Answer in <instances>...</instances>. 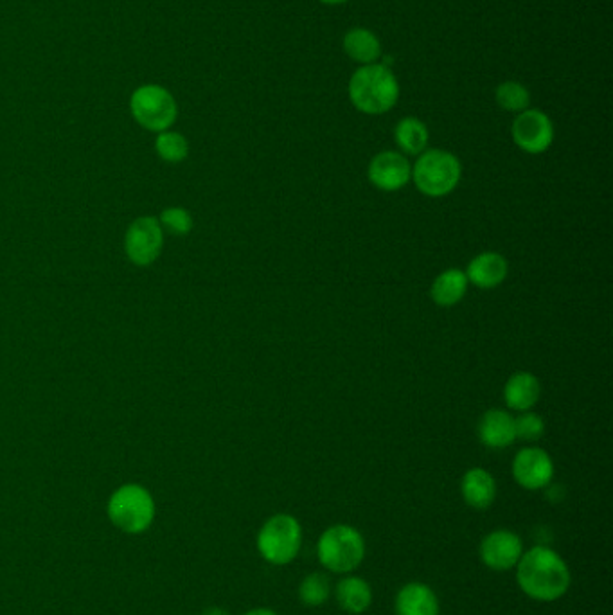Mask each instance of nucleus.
<instances>
[{
  "mask_svg": "<svg viewBox=\"0 0 613 615\" xmlns=\"http://www.w3.org/2000/svg\"><path fill=\"white\" fill-rule=\"evenodd\" d=\"M516 581L527 598L552 603L569 592L572 576L560 554L547 545H534L516 563Z\"/></svg>",
  "mask_w": 613,
  "mask_h": 615,
  "instance_id": "1",
  "label": "nucleus"
},
{
  "mask_svg": "<svg viewBox=\"0 0 613 615\" xmlns=\"http://www.w3.org/2000/svg\"><path fill=\"white\" fill-rule=\"evenodd\" d=\"M347 94L358 112L382 116L396 107L400 99V83L387 65L371 63L353 72Z\"/></svg>",
  "mask_w": 613,
  "mask_h": 615,
  "instance_id": "2",
  "label": "nucleus"
},
{
  "mask_svg": "<svg viewBox=\"0 0 613 615\" xmlns=\"http://www.w3.org/2000/svg\"><path fill=\"white\" fill-rule=\"evenodd\" d=\"M110 522L126 535H143L155 520V500L141 484H123L108 499Z\"/></svg>",
  "mask_w": 613,
  "mask_h": 615,
  "instance_id": "3",
  "label": "nucleus"
},
{
  "mask_svg": "<svg viewBox=\"0 0 613 615\" xmlns=\"http://www.w3.org/2000/svg\"><path fill=\"white\" fill-rule=\"evenodd\" d=\"M317 556L326 571L351 574L364 562V536L356 527L347 524L328 527L317 542Z\"/></svg>",
  "mask_w": 613,
  "mask_h": 615,
  "instance_id": "4",
  "label": "nucleus"
},
{
  "mask_svg": "<svg viewBox=\"0 0 613 615\" xmlns=\"http://www.w3.org/2000/svg\"><path fill=\"white\" fill-rule=\"evenodd\" d=\"M461 161L446 150H425L412 166V180L425 197L450 195L461 182Z\"/></svg>",
  "mask_w": 613,
  "mask_h": 615,
  "instance_id": "5",
  "label": "nucleus"
},
{
  "mask_svg": "<svg viewBox=\"0 0 613 615\" xmlns=\"http://www.w3.org/2000/svg\"><path fill=\"white\" fill-rule=\"evenodd\" d=\"M256 544L265 562L283 567L294 562L301 551L303 527L292 515L277 513L261 526Z\"/></svg>",
  "mask_w": 613,
  "mask_h": 615,
  "instance_id": "6",
  "label": "nucleus"
},
{
  "mask_svg": "<svg viewBox=\"0 0 613 615\" xmlns=\"http://www.w3.org/2000/svg\"><path fill=\"white\" fill-rule=\"evenodd\" d=\"M130 108L139 125L157 134L168 130L178 114L177 101L159 85H143L135 90Z\"/></svg>",
  "mask_w": 613,
  "mask_h": 615,
  "instance_id": "7",
  "label": "nucleus"
},
{
  "mask_svg": "<svg viewBox=\"0 0 613 615\" xmlns=\"http://www.w3.org/2000/svg\"><path fill=\"white\" fill-rule=\"evenodd\" d=\"M164 247V229L159 218L141 216L128 227L125 250L128 259L137 267H150L159 259Z\"/></svg>",
  "mask_w": 613,
  "mask_h": 615,
  "instance_id": "8",
  "label": "nucleus"
},
{
  "mask_svg": "<svg viewBox=\"0 0 613 615\" xmlns=\"http://www.w3.org/2000/svg\"><path fill=\"white\" fill-rule=\"evenodd\" d=\"M511 135L516 146L529 155H540L551 148L554 141V125L551 117L538 108H527L516 114Z\"/></svg>",
  "mask_w": 613,
  "mask_h": 615,
  "instance_id": "9",
  "label": "nucleus"
},
{
  "mask_svg": "<svg viewBox=\"0 0 613 615\" xmlns=\"http://www.w3.org/2000/svg\"><path fill=\"white\" fill-rule=\"evenodd\" d=\"M522 554H524L522 538L507 529L491 531L480 542V562L489 567L491 571H511L513 567H516V563L520 562Z\"/></svg>",
  "mask_w": 613,
  "mask_h": 615,
  "instance_id": "10",
  "label": "nucleus"
},
{
  "mask_svg": "<svg viewBox=\"0 0 613 615\" xmlns=\"http://www.w3.org/2000/svg\"><path fill=\"white\" fill-rule=\"evenodd\" d=\"M513 477L524 490L538 491L547 488L554 479L551 455L542 448H524L513 459Z\"/></svg>",
  "mask_w": 613,
  "mask_h": 615,
  "instance_id": "11",
  "label": "nucleus"
},
{
  "mask_svg": "<svg viewBox=\"0 0 613 615\" xmlns=\"http://www.w3.org/2000/svg\"><path fill=\"white\" fill-rule=\"evenodd\" d=\"M374 188L383 193H394L405 188L412 180V164L400 152H380L374 155L367 170Z\"/></svg>",
  "mask_w": 613,
  "mask_h": 615,
  "instance_id": "12",
  "label": "nucleus"
},
{
  "mask_svg": "<svg viewBox=\"0 0 613 615\" xmlns=\"http://www.w3.org/2000/svg\"><path fill=\"white\" fill-rule=\"evenodd\" d=\"M464 274L468 277L470 285L482 290H491L506 281L509 265L506 258L498 252H480L479 256L471 259Z\"/></svg>",
  "mask_w": 613,
  "mask_h": 615,
  "instance_id": "13",
  "label": "nucleus"
},
{
  "mask_svg": "<svg viewBox=\"0 0 613 615\" xmlns=\"http://www.w3.org/2000/svg\"><path fill=\"white\" fill-rule=\"evenodd\" d=\"M479 439L488 448H507L516 441L515 418L502 409H489L480 418Z\"/></svg>",
  "mask_w": 613,
  "mask_h": 615,
  "instance_id": "14",
  "label": "nucleus"
},
{
  "mask_svg": "<svg viewBox=\"0 0 613 615\" xmlns=\"http://www.w3.org/2000/svg\"><path fill=\"white\" fill-rule=\"evenodd\" d=\"M464 502L473 509H488L497 499V481L484 468H471L461 481Z\"/></svg>",
  "mask_w": 613,
  "mask_h": 615,
  "instance_id": "15",
  "label": "nucleus"
},
{
  "mask_svg": "<svg viewBox=\"0 0 613 615\" xmlns=\"http://www.w3.org/2000/svg\"><path fill=\"white\" fill-rule=\"evenodd\" d=\"M396 615H439L436 592L425 583H407L396 596Z\"/></svg>",
  "mask_w": 613,
  "mask_h": 615,
  "instance_id": "16",
  "label": "nucleus"
},
{
  "mask_svg": "<svg viewBox=\"0 0 613 615\" xmlns=\"http://www.w3.org/2000/svg\"><path fill=\"white\" fill-rule=\"evenodd\" d=\"M542 398V385L540 380L527 371L515 373L506 382L504 387V400L509 409L516 412H527L533 409Z\"/></svg>",
  "mask_w": 613,
  "mask_h": 615,
  "instance_id": "17",
  "label": "nucleus"
},
{
  "mask_svg": "<svg viewBox=\"0 0 613 615\" xmlns=\"http://www.w3.org/2000/svg\"><path fill=\"white\" fill-rule=\"evenodd\" d=\"M335 599L338 607L346 610L347 614H364L373 603V589L364 578L346 576L335 587Z\"/></svg>",
  "mask_w": 613,
  "mask_h": 615,
  "instance_id": "18",
  "label": "nucleus"
},
{
  "mask_svg": "<svg viewBox=\"0 0 613 615\" xmlns=\"http://www.w3.org/2000/svg\"><path fill=\"white\" fill-rule=\"evenodd\" d=\"M344 51H346L349 60L362 65H371L378 63L382 58V44L380 38L374 35L373 31L365 29V27H353L347 31L344 36Z\"/></svg>",
  "mask_w": 613,
  "mask_h": 615,
  "instance_id": "19",
  "label": "nucleus"
},
{
  "mask_svg": "<svg viewBox=\"0 0 613 615\" xmlns=\"http://www.w3.org/2000/svg\"><path fill=\"white\" fill-rule=\"evenodd\" d=\"M468 277L459 268H448L434 279L430 295L432 301L441 308H450L461 303L468 292Z\"/></svg>",
  "mask_w": 613,
  "mask_h": 615,
  "instance_id": "20",
  "label": "nucleus"
},
{
  "mask_svg": "<svg viewBox=\"0 0 613 615\" xmlns=\"http://www.w3.org/2000/svg\"><path fill=\"white\" fill-rule=\"evenodd\" d=\"M428 128L418 117H403L394 128V141L405 155L418 157L427 150Z\"/></svg>",
  "mask_w": 613,
  "mask_h": 615,
  "instance_id": "21",
  "label": "nucleus"
},
{
  "mask_svg": "<svg viewBox=\"0 0 613 615\" xmlns=\"http://www.w3.org/2000/svg\"><path fill=\"white\" fill-rule=\"evenodd\" d=\"M495 99L502 110L520 114L531 105V92L518 81H504L495 90Z\"/></svg>",
  "mask_w": 613,
  "mask_h": 615,
  "instance_id": "22",
  "label": "nucleus"
},
{
  "mask_svg": "<svg viewBox=\"0 0 613 615\" xmlns=\"http://www.w3.org/2000/svg\"><path fill=\"white\" fill-rule=\"evenodd\" d=\"M331 596V583L322 572H311L299 585V599L304 607H322Z\"/></svg>",
  "mask_w": 613,
  "mask_h": 615,
  "instance_id": "23",
  "label": "nucleus"
},
{
  "mask_svg": "<svg viewBox=\"0 0 613 615\" xmlns=\"http://www.w3.org/2000/svg\"><path fill=\"white\" fill-rule=\"evenodd\" d=\"M155 150L162 161L178 164V162L186 161L189 155V144L184 135L164 130L155 139Z\"/></svg>",
  "mask_w": 613,
  "mask_h": 615,
  "instance_id": "24",
  "label": "nucleus"
},
{
  "mask_svg": "<svg viewBox=\"0 0 613 615\" xmlns=\"http://www.w3.org/2000/svg\"><path fill=\"white\" fill-rule=\"evenodd\" d=\"M160 227L175 234V236H186L193 231V216L184 207H168L164 209L159 218Z\"/></svg>",
  "mask_w": 613,
  "mask_h": 615,
  "instance_id": "25",
  "label": "nucleus"
},
{
  "mask_svg": "<svg viewBox=\"0 0 613 615\" xmlns=\"http://www.w3.org/2000/svg\"><path fill=\"white\" fill-rule=\"evenodd\" d=\"M516 439L522 441H538L545 432V421L542 416L534 414L531 410L520 412V416L515 418Z\"/></svg>",
  "mask_w": 613,
  "mask_h": 615,
  "instance_id": "26",
  "label": "nucleus"
},
{
  "mask_svg": "<svg viewBox=\"0 0 613 615\" xmlns=\"http://www.w3.org/2000/svg\"><path fill=\"white\" fill-rule=\"evenodd\" d=\"M202 615H231V612H229V610H225V608L209 607L205 608Z\"/></svg>",
  "mask_w": 613,
  "mask_h": 615,
  "instance_id": "27",
  "label": "nucleus"
},
{
  "mask_svg": "<svg viewBox=\"0 0 613 615\" xmlns=\"http://www.w3.org/2000/svg\"><path fill=\"white\" fill-rule=\"evenodd\" d=\"M243 615H277L274 610H270V608H254V610H249L247 614Z\"/></svg>",
  "mask_w": 613,
  "mask_h": 615,
  "instance_id": "28",
  "label": "nucleus"
},
{
  "mask_svg": "<svg viewBox=\"0 0 613 615\" xmlns=\"http://www.w3.org/2000/svg\"><path fill=\"white\" fill-rule=\"evenodd\" d=\"M322 4H328V6H340V4H346L349 0H319Z\"/></svg>",
  "mask_w": 613,
  "mask_h": 615,
  "instance_id": "29",
  "label": "nucleus"
}]
</instances>
